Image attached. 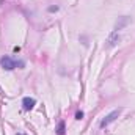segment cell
<instances>
[{"label":"cell","instance_id":"1","mask_svg":"<svg viewBox=\"0 0 135 135\" xmlns=\"http://www.w3.org/2000/svg\"><path fill=\"white\" fill-rule=\"evenodd\" d=\"M24 61H17V60H14V58H11V57H8V55H5V57H2L0 58V66L3 68V69H6V71H13V69H16V68H24Z\"/></svg>","mask_w":135,"mask_h":135},{"label":"cell","instance_id":"2","mask_svg":"<svg viewBox=\"0 0 135 135\" xmlns=\"http://www.w3.org/2000/svg\"><path fill=\"white\" fill-rule=\"evenodd\" d=\"M119 113H121V108L110 112V113H108V115H107V116H105V118H104V119L101 121V124H99V126H101L102 129H104V127H107L108 124H112V123H113V121H115V119L119 116Z\"/></svg>","mask_w":135,"mask_h":135},{"label":"cell","instance_id":"3","mask_svg":"<svg viewBox=\"0 0 135 135\" xmlns=\"http://www.w3.org/2000/svg\"><path fill=\"white\" fill-rule=\"evenodd\" d=\"M35 105H36V99H33V98H24L22 99V108L24 110H32Z\"/></svg>","mask_w":135,"mask_h":135},{"label":"cell","instance_id":"4","mask_svg":"<svg viewBox=\"0 0 135 135\" xmlns=\"http://www.w3.org/2000/svg\"><path fill=\"white\" fill-rule=\"evenodd\" d=\"M118 41H119V35H118V32H113V33L108 36V39H107V47H115L116 44H118Z\"/></svg>","mask_w":135,"mask_h":135},{"label":"cell","instance_id":"5","mask_svg":"<svg viewBox=\"0 0 135 135\" xmlns=\"http://www.w3.org/2000/svg\"><path fill=\"white\" fill-rule=\"evenodd\" d=\"M129 24V17L127 16H123L121 19H119V22H116V27H115V32H118V30H121L124 25H127Z\"/></svg>","mask_w":135,"mask_h":135},{"label":"cell","instance_id":"6","mask_svg":"<svg viewBox=\"0 0 135 135\" xmlns=\"http://www.w3.org/2000/svg\"><path fill=\"white\" fill-rule=\"evenodd\" d=\"M65 121H60L58 123V129H57V135H65Z\"/></svg>","mask_w":135,"mask_h":135},{"label":"cell","instance_id":"7","mask_svg":"<svg viewBox=\"0 0 135 135\" xmlns=\"http://www.w3.org/2000/svg\"><path fill=\"white\" fill-rule=\"evenodd\" d=\"M83 118V112H77L75 113V119H82Z\"/></svg>","mask_w":135,"mask_h":135},{"label":"cell","instance_id":"8","mask_svg":"<svg viewBox=\"0 0 135 135\" xmlns=\"http://www.w3.org/2000/svg\"><path fill=\"white\" fill-rule=\"evenodd\" d=\"M57 9H58V6H50V8H49L50 13H54V11H57Z\"/></svg>","mask_w":135,"mask_h":135},{"label":"cell","instance_id":"9","mask_svg":"<svg viewBox=\"0 0 135 135\" xmlns=\"http://www.w3.org/2000/svg\"><path fill=\"white\" fill-rule=\"evenodd\" d=\"M16 135H25V134H16Z\"/></svg>","mask_w":135,"mask_h":135}]
</instances>
